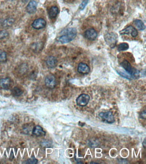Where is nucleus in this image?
<instances>
[{"label":"nucleus","mask_w":146,"mask_h":164,"mask_svg":"<svg viewBox=\"0 0 146 164\" xmlns=\"http://www.w3.org/2000/svg\"><path fill=\"white\" fill-rule=\"evenodd\" d=\"M77 31L76 28L70 27L62 30L60 33V36L57 37V41L61 44L69 43L76 37Z\"/></svg>","instance_id":"nucleus-1"},{"label":"nucleus","mask_w":146,"mask_h":164,"mask_svg":"<svg viewBox=\"0 0 146 164\" xmlns=\"http://www.w3.org/2000/svg\"><path fill=\"white\" fill-rule=\"evenodd\" d=\"M121 66L124 69L125 71L131 75L132 78L138 79L139 77V72L136 69L134 68L132 66L130 63L127 60H124L120 63Z\"/></svg>","instance_id":"nucleus-2"},{"label":"nucleus","mask_w":146,"mask_h":164,"mask_svg":"<svg viewBox=\"0 0 146 164\" xmlns=\"http://www.w3.org/2000/svg\"><path fill=\"white\" fill-rule=\"evenodd\" d=\"M104 39L107 45L111 48H114L117 43L118 35L115 33H107L105 35Z\"/></svg>","instance_id":"nucleus-3"},{"label":"nucleus","mask_w":146,"mask_h":164,"mask_svg":"<svg viewBox=\"0 0 146 164\" xmlns=\"http://www.w3.org/2000/svg\"><path fill=\"white\" fill-rule=\"evenodd\" d=\"M99 115L100 118H101L102 120L106 123H112L115 122V117L111 111L100 112Z\"/></svg>","instance_id":"nucleus-4"},{"label":"nucleus","mask_w":146,"mask_h":164,"mask_svg":"<svg viewBox=\"0 0 146 164\" xmlns=\"http://www.w3.org/2000/svg\"><path fill=\"white\" fill-rule=\"evenodd\" d=\"M90 97L87 94H82L80 95L76 99L77 105L81 107H84L87 105L89 102Z\"/></svg>","instance_id":"nucleus-5"},{"label":"nucleus","mask_w":146,"mask_h":164,"mask_svg":"<svg viewBox=\"0 0 146 164\" xmlns=\"http://www.w3.org/2000/svg\"><path fill=\"white\" fill-rule=\"evenodd\" d=\"M120 33L121 35H131L133 37H136L138 35V31L136 29L132 26H129L125 29L121 30L120 32Z\"/></svg>","instance_id":"nucleus-6"},{"label":"nucleus","mask_w":146,"mask_h":164,"mask_svg":"<svg viewBox=\"0 0 146 164\" xmlns=\"http://www.w3.org/2000/svg\"><path fill=\"white\" fill-rule=\"evenodd\" d=\"M98 36L97 32L94 28H90L86 30L84 33V37L88 40H94Z\"/></svg>","instance_id":"nucleus-7"},{"label":"nucleus","mask_w":146,"mask_h":164,"mask_svg":"<svg viewBox=\"0 0 146 164\" xmlns=\"http://www.w3.org/2000/svg\"><path fill=\"white\" fill-rule=\"evenodd\" d=\"M47 25V22L44 19L42 18H39L34 21L32 24V27L34 29H40L44 28Z\"/></svg>","instance_id":"nucleus-8"},{"label":"nucleus","mask_w":146,"mask_h":164,"mask_svg":"<svg viewBox=\"0 0 146 164\" xmlns=\"http://www.w3.org/2000/svg\"><path fill=\"white\" fill-rule=\"evenodd\" d=\"M45 84L48 88H54L56 84V78L53 75H49L45 78Z\"/></svg>","instance_id":"nucleus-9"},{"label":"nucleus","mask_w":146,"mask_h":164,"mask_svg":"<svg viewBox=\"0 0 146 164\" xmlns=\"http://www.w3.org/2000/svg\"><path fill=\"white\" fill-rule=\"evenodd\" d=\"M37 3L36 1H30L27 4L26 8V11L27 13L30 14H33L36 13L37 11Z\"/></svg>","instance_id":"nucleus-10"},{"label":"nucleus","mask_w":146,"mask_h":164,"mask_svg":"<svg viewBox=\"0 0 146 164\" xmlns=\"http://www.w3.org/2000/svg\"><path fill=\"white\" fill-rule=\"evenodd\" d=\"M78 72L80 74H87L90 72V67L86 63H80L78 65Z\"/></svg>","instance_id":"nucleus-11"},{"label":"nucleus","mask_w":146,"mask_h":164,"mask_svg":"<svg viewBox=\"0 0 146 164\" xmlns=\"http://www.w3.org/2000/svg\"><path fill=\"white\" fill-rule=\"evenodd\" d=\"M11 81L9 78L0 79V88L5 90H8L10 86Z\"/></svg>","instance_id":"nucleus-12"},{"label":"nucleus","mask_w":146,"mask_h":164,"mask_svg":"<svg viewBox=\"0 0 146 164\" xmlns=\"http://www.w3.org/2000/svg\"><path fill=\"white\" fill-rule=\"evenodd\" d=\"M57 62V59L53 56H50L47 58L46 61V64L49 68H54L56 66Z\"/></svg>","instance_id":"nucleus-13"},{"label":"nucleus","mask_w":146,"mask_h":164,"mask_svg":"<svg viewBox=\"0 0 146 164\" xmlns=\"http://www.w3.org/2000/svg\"><path fill=\"white\" fill-rule=\"evenodd\" d=\"M33 135L37 136H44L46 135V132L44 131L43 128L40 126H36L32 130Z\"/></svg>","instance_id":"nucleus-14"},{"label":"nucleus","mask_w":146,"mask_h":164,"mask_svg":"<svg viewBox=\"0 0 146 164\" xmlns=\"http://www.w3.org/2000/svg\"><path fill=\"white\" fill-rule=\"evenodd\" d=\"M59 13V8L57 6H53L49 10V17L51 19L56 18Z\"/></svg>","instance_id":"nucleus-15"},{"label":"nucleus","mask_w":146,"mask_h":164,"mask_svg":"<svg viewBox=\"0 0 146 164\" xmlns=\"http://www.w3.org/2000/svg\"><path fill=\"white\" fill-rule=\"evenodd\" d=\"M31 49L35 52H40L43 48V44L42 42L34 43L31 46Z\"/></svg>","instance_id":"nucleus-16"},{"label":"nucleus","mask_w":146,"mask_h":164,"mask_svg":"<svg viewBox=\"0 0 146 164\" xmlns=\"http://www.w3.org/2000/svg\"><path fill=\"white\" fill-rule=\"evenodd\" d=\"M134 23L135 25L139 30H143L145 29V26L144 23L140 20H136L134 21Z\"/></svg>","instance_id":"nucleus-17"},{"label":"nucleus","mask_w":146,"mask_h":164,"mask_svg":"<svg viewBox=\"0 0 146 164\" xmlns=\"http://www.w3.org/2000/svg\"><path fill=\"white\" fill-rule=\"evenodd\" d=\"M14 19L12 18H8L5 19L2 24V26L4 27H11L14 24Z\"/></svg>","instance_id":"nucleus-18"},{"label":"nucleus","mask_w":146,"mask_h":164,"mask_svg":"<svg viewBox=\"0 0 146 164\" xmlns=\"http://www.w3.org/2000/svg\"><path fill=\"white\" fill-rule=\"evenodd\" d=\"M23 91L19 88L17 87H14L12 90V93L13 96L16 97H19L23 94Z\"/></svg>","instance_id":"nucleus-19"},{"label":"nucleus","mask_w":146,"mask_h":164,"mask_svg":"<svg viewBox=\"0 0 146 164\" xmlns=\"http://www.w3.org/2000/svg\"><path fill=\"white\" fill-rule=\"evenodd\" d=\"M129 48V45L127 43H122L120 44L118 46V51H127Z\"/></svg>","instance_id":"nucleus-20"},{"label":"nucleus","mask_w":146,"mask_h":164,"mask_svg":"<svg viewBox=\"0 0 146 164\" xmlns=\"http://www.w3.org/2000/svg\"><path fill=\"white\" fill-rule=\"evenodd\" d=\"M7 60V55L6 52L0 50V62H5Z\"/></svg>","instance_id":"nucleus-21"},{"label":"nucleus","mask_w":146,"mask_h":164,"mask_svg":"<svg viewBox=\"0 0 146 164\" xmlns=\"http://www.w3.org/2000/svg\"><path fill=\"white\" fill-rule=\"evenodd\" d=\"M38 163V160L35 158L34 156H32L28 160L26 161L25 163L28 164H36Z\"/></svg>","instance_id":"nucleus-22"},{"label":"nucleus","mask_w":146,"mask_h":164,"mask_svg":"<svg viewBox=\"0 0 146 164\" xmlns=\"http://www.w3.org/2000/svg\"><path fill=\"white\" fill-rule=\"evenodd\" d=\"M8 33L6 30H1L0 31V39H4L8 37Z\"/></svg>","instance_id":"nucleus-23"},{"label":"nucleus","mask_w":146,"mask_h":164,"mask_svg":"<svg viewBox=\"0 0 146 164\" xmlns=\"http://www.w3.org/2000/svg\"><path fill=\"white\" fill-rule=\"evenodd\" d=\"M89 0H83V2H82V3L80 4L79 6V9L81 10H82L85 8L87 5L88 3Z\"/></svg>","instance_id":"nucleus-24"},{"label":"nucleus","mask_w":146,"mask_h":164,"mask_svg":"<svg viewBox=\"0 0 146 164\" xmlns=\"http://www.w3.org/2000/svg\"><path fill=\"white\" fill-rule=\"evenodd\" d=\"M117 72L120 75V76L123 77H124V78L129 80H130L131 79V76H129V74H127V73H125L124 72H120V71H117Z\"/></svg>","instance_id":"nucleus-25"},{"label":"nucleus","mask_w":146,"mask_h":164,"mask_svg":"<svg viewBox=\"0 0 146 164\" xmlns=\"http://www.w3.org/2000/svg\"><path fill=\"white\" fill-rule=\"evenodd\" d=\"M146 110H144V111H142L140 113V116L142 119H145L146 118Z\"/></svg>","instance_id":"nucleus-26"},{"label":"nucleus","mask_w":146,"mask_h":164,"mask_svg":"<svg viewBox=\"0 0 146 164\" xmlns=\"http://www.w3.org/2000/svg\"><path fill=\"white\" fill-rule=\"evenodd\" d=\"M143 146L144 147V148H145L146 146V139H144V141L143 142Z\"/></svg>","instance_id":"nucleus-27"},{"label":"nucleus","mask_w":146,"mask_h":164,"mask_svg":"<svg viewBox=\"0 0 146 164\" xmlns=\"http://www.w3.org/2000/svg\"><path fill=\"white\" fill-rule=\"evenodd\" d=\"M22 2H23L24 3H27V1H28V0H21Z\"/></svg>","instance_id":"nucleus-28"},{"label":"nucleus","mask_w":146,"mask_h":164,"mask_svg":"<svg viewBox=\"0 0 146 164\" xmlns=\"http://www.w3.org/2000/svg\"><path fill=\"white\" fill-rule=\"evenodd\" d=\"M91 164H92V163H97V164H98V163L94 162H91Z\"/></svg>","instance_id":"nucleus-29"},{"label":"nucleus","mask_w":146,"mask_h":164,"mask_svg":"<svg viewBox=\"0 0 146 164\" xmlns=\"http://www.w3.org/2000/svg\"><path fill=\"white\" fill-rule=\"evenodd\" d=\"M12 1H13V0H12Z\"/></svg>","instance_id":"nucleus-30"}]
</instances>
